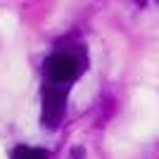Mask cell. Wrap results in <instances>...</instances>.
<instances>
[{"instance_id":"3957f363","label":"cell","mask_w":159,"mask_h":159,"mask_svg":"<svg viewBox=\"0 0 159 159\" xmlns=\"http://www.w3.org/2000/svg\"><path fill=\"white\" fill-rule=\"evenodd\" d=\"M12 159H45V152H43V150H38V147L19 145V147H14Z\"/></svg>"},{"instance_id":"6da1fadb","label":"cell","mask_w":159,"mask_h":159,"mask_svg":"<svg viewBox=\"0 0 159 159\" xmlns=\"http://www.w3.org/2000/svg\"><path fill=\"white\" fill-rule=\"evenodd\" d=\"M66 109V88L50 86L43 93V126L57 128Z\"/></svg>"},{"instance_id":"7a4b0ae2","label":"cell","mask_w":159,"mask_h":159,"mask_svg":"<svg viewBox=\"0 0 159 159\" xmlns=\"http://www.w3.org/2000/svg\"><path fill=\"white\" fill-rule=\"evenodd\" d=\"M45 71L55 83L69 86V81H74V76L79 74V64H76V60L71 55L57 52V55H50L45 60Z\"/></svg>"}]
</instances>
